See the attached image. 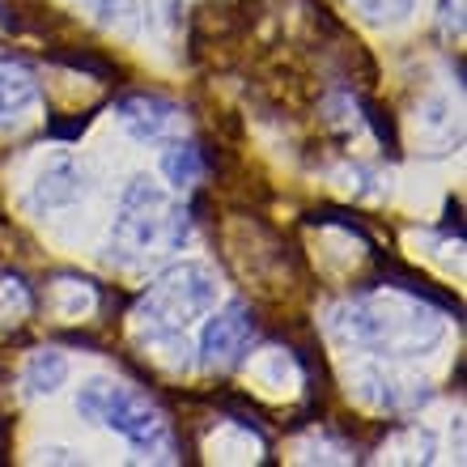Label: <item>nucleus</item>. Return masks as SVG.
I'll list each match as a JSON object with an SVG mask.
<instances>
[{"instance_id":"obj_13","label":"nucleus","mask_w":467,"mask_h":467,"mask_svg":"<svg viewBox=\"0 0 467 467\" xmlns=\"http://www.w3.org/2000/svg\"><path fill=\"white\" fill-rule=\"evenodd\" d=\"M387 451H391V459H400V463H433V455H438V442H433L430 430L408 425V430L395 433Z\"/></svg>"},{"instance_id":"obj_17","label":"nucleus","mask_w":467,"mask_h":467,"mask_svg":"<svg viewBox=\"0 0 467 467\" xmlns=\"http://www.w3.org/2000/svg\"><path fill=\"white\" fill-rule=\"evenodd\" d=\"M438 26L446 38L463 35V0H438Z\"/></svg>"},{"instance_id":"obj_9","label":"nucleus","mask_w":467,"mask_h":467,"mask_svg":"<svg viewBox=\"0 0 467 467\" xmlns=\"http://www.w3.org/2000/svg\"><path fill=\"white\" fill-rule=\"evenodd\" d=\"M81 196H86V171H81L73 158H56L47 171L35 179V187H30V209L56 213V209L77 204Z\"/></svg>"},{"instance_id":"obj_18","label":"nucleus","mask_w":467,"mask_h":467,"mask_svg":"<svg viewBox=\"0 0 467 467\" xmlns=\"http://www.w3.org/2000/svg\"><path fill=\"white\" fill-rule=\"evenodd\" d=\"M43 459H51V463H77L73 451H64V446H47V451H38Z\"/></svg>"},{"instance_id":"obj_2","label":"nucleus","mask_w":467,"mask_h":467,"mask_svg":"<svg viewBox=\"0 0 467 467\" xmlns=\"http://www.w3.org/2000/svg\"><path fill=\"white\" fill-rule=\"evenodd\" d=\"M222 297L217 272L200 259H183L153 276L149 289L136 302V332L149 348H161L158 357H174V366H187V327L204 319Z\"/></svg>"},{"instance_id":"obj_5","label":"nucleus","mask_w":467,"mask_h":467,"mask_svg":"<svg viewBox=\"0 0 467 467\" xmlns=\"http://www.w3.org/2000/svg\"><path fill=\"white\" fill-rule=\"evenodd\" d=\"M251 336H255V315L246 310V302H225L222 310L213 306L204 315L200 345H196L200 369H209V374L234 369L246 357V348H251Z\"/></svg>"},{"instance_id":"obj_6","label":"nucleus","mask_w":467,"mask_h":467,"mask_svg":"<svg viewBox=\"0 0 467 467\" xmlns=\"http://www.w3.org/2000/svg\"><path fill=\"white\" fill-rule=\"evenodd\" d=\"M115 119L123 123V132L140 140V145H161L183 128V111L161 94H128L115 102Z\"/></svg>"},{"instance_id":"obj_8","label":"nucleus","mask_w":467,"mask_h":467,"mask_svg":"<svg viewBox=\"0 0 467 467\" xmlns=\"http://www.w3.org/2000/svg\"><path fill=\"white\" fill-rule=\"evenodd\" d=\"M38 107V77L22 60L0 56V132H17Z\"/></svg>"},{"instance_id":"obj_7","label":"nucleus","mask_w":467,"mask_h":467,"mask_svg":"<svg viewBox=\"0 0 467 467\" xmlns=\"http://www.w3.org/2000/svg\"><path fill=\"white\" fill-rule=\"evenodd\" d=\"M353 391L366 400V404L382 408V412H404V408H417L430 400L425 391V382L417 379H404V374H395V369H382V366H361L353 374Z\"/></svg>"},{"instance_id":"obj_11","label":"nucleus","mask_w":467,"mask_h":467,"mask_svg":"<svg viewBox=\"0 0 467 467\" xmlns=\"http://www.w3.org/2000/svg\"><path fill=\"white\" fill-rule=\"evenodd\" d=\"M161 174H166V183L174 187V192H192V187L204 179V158H200V149L192 145V140H179V136H171V140H161Z\"/></svg>"},{"instance_id":"obj_14","label":"nucleus","mask_w":467,"mask_h":467,"mask_svg":"<svg viewBox=\"0 0 467 467\" xmlns=\"http://www.w3.org/2000/svg\"><path fill=\"white\" fill-rule=\"evenodd\" d=\"M56 294H64V302H60V297L51 302L60 319H81V315H89V310H94V302H99L94 285H89V281H73V276L56 281Z\"/></svg>"},{"instance_id":"obj_19","label":"nucleus","mask_w":467,"mask_h":467,"mask_svg":"<svg viewBox=\"0 0 467 467\" xmlns=\"http://www.w3.org/2000/svg\"><path fill=\"white\" fill-rule=\"evenodd\" d=\"M5 26H9V17H5V9H0V30H5Z\"/></svg>"},{"instance_id":"obj_16","label":"nucleus","mask_w":467,"mask_h":467,"mask_svg":"<svg viewBox=\"0 0 467 467\" xmlns=\"http://www.w3.org/2000/svg\"><path fill=\"white\" fill-rule=\"evenodd\" d=\"M94 9H99L102 26H111V30H132L140 5H136V0H94Z\"/></svg>"},{"instance_id":"obj_1","label":"nucleus","mask_w":467,"mask_h":467,"mask_svg":"<svg viewBox=\"0 0 467 467\" xmlns=\"http://www.w3.org/2000/svg\"><path fill=\"white\" fill-rule=\"evenodd\" d=\"M327 332L340 345L357 353L400 361V357H425L442 340V315L425 306L420 297L400 294V289H374L357 294L327 315Z\"/></svg>"},{"instance_id":"obj_3","label":"nucleus","mask_w":467,"mask_h":467,"mask_svg":"<svg viewBox=\"0 0 467 467\" xmlns=\"http://www.w3.org/2000/svg\"><path fill=\"white\" fill-rule=\"evenodd\" d=\"M187 209L149 174H136L119 192L111 222V251L123 264H149L187 243Z\"/></svg>"},{"instance_id":"obj_12","label":"nucleus","mask_w":467,"mask_h":467,"mask_svg":"<svg viewBox=\"0 0 467 467\" xmlns=\"http://www.w3.org/2000/svg\"><path fill=\"white\" fill-rule=\"evenodd\" d=\"M366 26H404L417 9V0H345Z\"/></svg>"},{"instance_id":"obj_15","label":"nucleus","mask_w":467,"mask_h":467,"mask_svg":"<svg viewBox=\"0 0 467 467\" xmlns=\"http://www.w3.org/2000/svg\"><path fill=\"white\" fill-rule=\"evenodd\" d=\"M30 315V289L22 276H0V323H22Z\"/></svg>"},{"instance_id":"obj_10","label":"nucleus","mask_w":467,"mask_h":467,"mask_svg":"<svg viewBox=\"0 0 467 467\" xmlns=\"http://www.w3.org/2000/svg\"><path fill=\"white\" fill-rule=\"evenodd\" d=\"M68 382V357L56 353V348H38V353L26 357L22 366V391L30 395V400H38V395H56Z\"/></svg>"},{"instance_id":"obj_4","label":"nucleus","mask_w":467,"mask_h":467,"mask_svg":"<svg viewBox=\"0 0 467 467\" xmlns=\"http://www.w3.org/2000/svg\"><path fill=\"white\" fill-rule=\"evenodd\" d=\"M77 412L94 425H107L119 438L136 446V451H161V459H171V425L161 417V408L140 395L136 387H123L111 379H89L77 395Z\"/></svg>"}]
</instances>
